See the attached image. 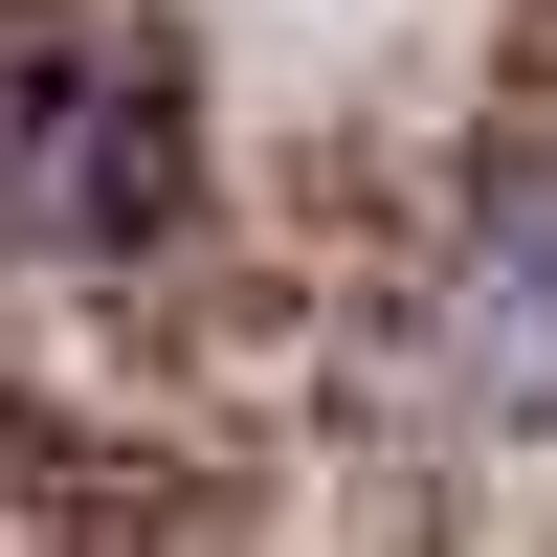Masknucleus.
<instances>
[{"label": "nucleus", "mask_w": 557, "mask_h": 557, "mask_svg": "<svg viewBox=\"0 0 557 557\" xmlns=\"http://www.w3.org/2000/svg\"><path fill=\"white\" fill-rule=\"evenodd\" d=\"M201 201V89L112 23L0 45V268H134Z\"/></svg>", "instance_id": "f257e3e1"}, {"label": "nucleus", "mask_w": 557, "mask_h": 557, "mask_svg": "<svg viewBox=\"0 0 557 557\" xmlns=\"http://www.w3.org/2000/svg\"><path fill=\"white\" fill-rule=\"evenodd\" d=\"M424 401H446V424L557 446V157L491 178V201L424 246Z\"/></svg>", "instance_id": "f03ea898"}]
</instances>
